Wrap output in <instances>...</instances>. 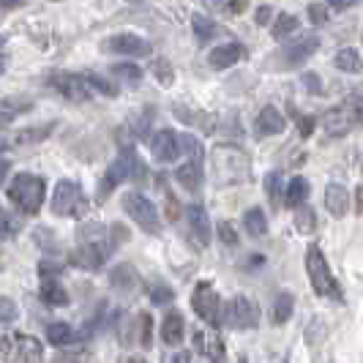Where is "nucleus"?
<instances>
[{"label":"nucleus","instance_id":"obj_1","mask_svg":"<svg viewBox=\"0 0 363 363\" xmlns=\"http://www.w3.org/2000/svg\"><path fill=\"white\" fill-rule=\"evenodd\" d=\"M79 238V249H77V262L96 270L102 268L107 259L115 254V246L121 240V230L118 224L112 227H104V224H85L77 233Z\"/></svg>","mask_w":363,"mask_h":363},{"label":"nucleus","instance_id":"obj_2","mask_svg":"<svg viewBox=\"0 0 363 363\" xmlns=\"http://www.w3.org/2000/svg\"><path fill=\"white\" fill-rule=\"evenodd\" d=\"M210 175L216 186H238L246 183L252 175L249 156L235 145H216L210 151Z\"/></svg>","mask_w":363,"mask_h":363},{"label":"nucleus","instance_id":"obj_3","mask_svg":"<svg viewBox=\"0 0 363 363\" xmlns=\"http://www.w3.org/2000/svg\"><path fill=\"white\" fill-rule=\"evenodd\" d=\"M47 197V183L44 178L33 175V172H20L14 181L8 183V200L20 207L25 216L39 213Z\"/></svg>","mask_w":363,"mask_h":363},{"label":"nucleus","instance_id":"obj_4","mask_svg":"<svg viewBox=\"0 0 363 363\" xmlns=\"http://www.w3.org/2000/svg\"><path fill=\"white\" fill-rule=\"evenodd\" d=\"M142 181L145 178V167H142V161H139V156L134 153L131 148H123L121 156L109 164V170L104 172L102 183H99V197H107V194H112L118 186L123 181Z\"/></svg>","mask_w":363,"mask_h":363},{"label":"nucleus","instance_id":"obj_5","mask_svg":"<svg viewBox=\"0 0 363 363\" xmlns=\"http://www.w3.org/2000/svg\"><path fill=\"white\" fill-rule=\"evenodd\" d=\"M0 361L6 363H44V347L27 334H0Z\"/></svg>","mask_w":363,"mask_h":363},{"label":"nucleus","instance_id":"obj_6","mask_svg":"<svg viewBox=\"0 0 363 363\" xmlns=\"http://www.w3.org/2000/svg\"><path fill=\"white\" fill-rule=\"evenodd\" d=\"M355 126H363V99L361 96H352L344 104H338L334 109L325 112L322 118V129L328 131L331 137H344Z\"/></svg>","mask_w":363,"mask_h":363},{"label":"nucleus","instance_id":"obj_7","mask_svg":"<svg viewBox=\"0 0 363 363\" xmlns=\"http://www.w3.org/2000/svg\"><path fill=\"white\" fill-rule=\"evenodd\" d=\"M306 270H309V282L317 295H322V298H341L336 279L331 273V265H328L325 254L320 252V246H309V252H306Z\"/></svg>","mask_w":363,"mask_h":363},{"label":"nucleus","instance_id":"obj_8","mask_svg":"<svg viewBox=\"0 0 363 363\" xmlns=\"http://www.w3.org/2000/svg\"><path fill=\"white\" fill-rule=\"evenodd\" d=\"M123 210L129 213L131 221H134L137 227H142L145 233H151V235L161 233V216H158L156 205L145 197V194L129 191V194L123 197Z\"/></svg>","mask_w":363,"mask_h":363},{"label":"nucleus","instance_id":"obj_9","mask_svg":"<svg viewBox=\"0 0 363 363\" xmlns=\"http://www.w3.org/2000/svg\"><path fill=\"white\" fill-rule=\"evenodd\" d=\"M191 309H194V314H197L205 325H210V328H219V325L224 322V306H221V298H219V292L207 285V282H200V285L194 287Z\"/></svg>","mask_w":363,"mask_h":363},{"label":"nucleus","instance_id":"obj_10","mask_svg":"<svg viewBox=\"0 0 363 363\" xmlns=\"http://www.w3.org/2000/svg\"><path fill=\"white\" fill-rule=\"evenodd\" d=\"M85 194L77 181H60L52 191V213L55 216H69L77 219L85 213Z\"/></svg>","mask_w":363,"mask_h":363},{"label":"nucleus","instance_id":"obj_11","mask_svg":"<svg viewBox=\"0 0 363 363\" xmlns=\"http://www.w3.org/2000/svg\"><path fill=\"white\" fill-rule=\"evenodd\" d=\"M224 322L235 331H252L259 322V309L246 295H235L224 306Z\"/></svg>","mask_w":363,"mask_h":363},{"label":"nucleus","instance_id":"obj_12","mask_svg":"<svg viewBox=\"0 0 363 363\" xmlns=\"http://www.w3.org/2000/svg\"><path fill=\"white\" fill-rule=\"evenodd\" d=\"M50 88L55 93L66 96L69 102H88L93 96V90L85 82V77L82 74H71V71H55V74H50Z\"/></svg>","mask_w":363,"mask_h":363},{"label":"nucleus","instance_id":"obj_13","mask_svg":"<svg viewBox=\"0 0 363 363\" xmlns=\"http://www.w3.org/2000/svg\"><path fill=\"white\" fill-rule=\"evenodd\" d=\"M148 148L153 153L156 161L161 164H170V161H178V156L183 153L181 145V134H175L172 129H161L148 137Z\"/></svg>","mask_w":363,"mask_h":363},{"label":"nucleus","instance_id":"obj_14","mask_svg":"<svg viewBox=\"0 0 363 363\" xmlns=\"http://www.w3.org/2000/svg\"><path fill=\"white\" fill-rule=\"evenodd\" d=\"M104 50L115 52V55L142 57V55H151V44H148V39H142L137 33H118V36H109L104 41Z\"/></svg>","mask_w":363,"mask_h":363},{"label":"nucleus","instance_id":"obj_15","mask_svg":"<svg viewBox=\"0 0 363 363\" xmlns=\"http://www.w3.org/2000/svg\"><path fill=\"white\" fill-rule=\"evenodd\" d=\"M320 47V36H301V39H292V41H287L285 47H282V60L287 63V69H292V66H301V63H306L311 55L317 52Z\"/></svg>","mask_w":363,"mask_h":363},{"label":"nucleus","instance_id":"obj_16","mask_svg":"<svg viewBox=\"0 0 363 363\" xmlns=\"http://www.w3.org/2000/svg\"><path fill=\"white\" fill-rule=\"evenodd\" d=\"M186 219H189L191 240H194L200 249H207V243H210V238H213V227H210V219H207L205 207L200 205V203L186 205Z\"/></svg>","mask_w":363,"mask_h":363},{"label":"nucleus","instance_id":"obj_17","mask_svg":"<svg viewBox=\"0 0 363 363\" xmlns=\"http://www.w3.org/2000/svg\"><path fill=\"white\" fill-rule=\"evenodd\" d=\"M287 126L285 115L276 109V107H262L259 115L254 118V134L257 137H273V134H282Z\"/></svg>","mask_w":363,"mask_h":363},{"label":"nucleus","instance_id":"obj_18","mask_svg":"<svg viewBox=\"0 0 363 363\" xmlns=\"http://www.w3.org/2000/svg\"><path fill=\"white\" fill-rule=\"evenodd\" d=\"M243 57V47L238 44V41H224V44H216L213 50H210V55H207V63L213 66V69H230V66H235L238 60Z\"/></svg>","mask_w":363,"mask_h":363},{"label":"nucleus","instance_id":"obj_19","mask_svg":"<svg viewBox=\"0 0 363 363\" xmlns=\"http://www.w3.org/2000/svg\"><path fill=\"white\" fill-rule=\"evenodd\" d=\"M183 334H186L183 314L178 309L167 311V317H164V322H161V338H164V344L178 347V344L183 341Z\"/></svg>","mask_w":363,"mask_h":363},{"label":"nucleus","instance_id":"obj_20","mask_svg":"<svg viewBox=\"0 0 363 363\" xmlns=\"http://www.w3.org/2000/svg\"><path fill=\"white\" fill-rule=\"evenodd\" d=\"M109 285L123 295H131L139 289V273L131 265H118L115 270H109Z\"/></svg>","mask_w":363,"mask_h":363},{"label":"nucleus","instance_id":"obj_21","mask_svg":"<svg viewBox=\"0 0 363 363\" xmlns=\"http://www.w3.org/2000/svg\"><path fill=\"white\" fill-rule=\"evenodd\" d=\"M175 181L181 183L183 189H189V191H200V186H203V161L189 158L186 164H181L175 170Z\"/></svg>","mask_w":363,"mask_h":363},{"label":"nucleus","instance_id":"obj_22","mask_svg":"<svg viewBox=\"0 0 363 363\" xmlns=\"http://www.w3.org/2000/svg\"><path fill=\"white\" fill-rule=\"evenodd\" d=\"M325 207H328V213L336 216V219H341V216L347 213V207H350V194H347V189H344L341 183H331V186L325 189Z\"/></svg>","mask_w":363,"mask_h":363},{"label":"nucleus","instance_id":"obj_23","mask_svg":"<svg viewBox=\"0 0 363 363\" xmlns=\"http://www.w3.org/2000/svg\"><path fill=\"white\" fill-rule=\"evenodd\" d=\"M33 107L30 99H20V96H8V99H0V126L3 123H11L14 118H20L22 112H27Z\"/></svg>","mask_w":363,"mask_h":363},{"label":"nucleus","instance_id":"obj_24","mask_svg":"<svg viewBox=\"0 0 363 363\" xmlns=\"http://www.w3.org/2000/svg\"><path fill=\"white\" fill-rule=\"evenodd\" d=\"M309 191L311 189H309V181H306V178H292L285 189V205L287 207L303 205V203L309 200Z\"/></svg>","mask_w":363,"mask_h":363},{"label":"nucleus","instance_id":"obj_25","mask_svg":"<svg viewBox=\"0 0 363 363\" xmlns=\"http://www.w3.org/2000/svg\"><path fill=\"white\" fill-rule=\"evenodd\" d=\"M191 30H194V36H197V41L200 44H207V41H213L216 36H221L224 30L216 25L213 20H207V17H203V14H194L191 17Z\"/></svg>","mask_w":363,"mask_h":363},{"label":"nucleus","instance_id":"obj_26","mask_svg":"<svg viewBox=\"0 0 363 363\" xmlns=\"http://www.w3.org/2000/svg\"><path fill=\"white\" fill-rule=\"evenodd\" d=\"M79 338V334L69 325V322H52L47 328V341L55 344V347H69Z\"/></svg>","mask_w":363,"mask_h":363},{"label":"nucleus","instance_id":"obj_27","mask_svg":"<svg viewBox=\"0 0 363 363\" xmlns=\"http://www.w3.org/2000/svg\"><path fill=\"white\" fill-rule=\"evenodd\" d=\"M112 77L118 79L121 85H126V88H137L139 82H142V69L137 66V63H115L112 66Z\"/></svg>","mask_w":363,"mask_h":363},{"label":"nucleus","instance_id":"obj_28","mask_svg":"<svg viewBox=\"0 0 363 363\" xmlns=\"http://www.w3.org/2000/svg\"><path fill=\"white\" fill-rule=\"evenodd\" d=\"M39 292H41V301L50 303V306H66V303H69L66 289H63L60 282H55V279H44Z\"/></svg>","mask_w":363,"mask_h":363},{"label":"nucleus","instance_id":"obj_29","mask_svg":"<svg viewBox=\"0 0 363 363\" xmlns=\"http://www.w3.org/2000/svg\"><path fill=\"white\" fill-rule=\"evenodd\" d=\"M243 227H246V233L252 235V238H262V235H268V216H265V210H259V207L246 210V216H243Z\"/></svg>","mask_w":363,"mask_h":363},{"label":"nucleus","instance_id":"obj_30","mask_svg":"<svg viewBox=\"0 0 363 363\" xmlns=\"http://www.w3.org/2000/svg\"><path fill=\"white\" fill-rule=\"evenodd\" d=\"M336 66L341 71H347V74H358L363 69V60L352 47H344V50L336 52Z\"/></svg>","mask_w":363,"mask_h":363},{"label":"nucleus","instance_id":"obj_31","mask_svg":"<svg viewBox=\"0 0 363 363\" xmlns=\"http://www.w3.org/2000/svg\"><path fill=\"white\" fill-rule=\"evenodd\" d=\"M82 77H85V82L90 85V90H93V93H102V96H109V99H115V96H118V88H115L107 77H102V74H96V71H85Z\"/></svg>","mask_w":363,"mask_h":363},{"label":"nucleus","instance_id":"obj_32","mask_svg":"<svg viewBox=\"0 0 363 363\" xmlns=\"http://www.w3.org/2000/svg\"><path fill=\"white\" fill-rule=\"evenodd\" d=\"M55 129V123H47V126H33V129H22L17 137H14V142L17 145H27V142H41V139H47L50 137V131Z\"/></svg>","mask_w":363,"mask_h":363},{"label":"nucleus","instance_id":"obj_33","mask_svg":"<svg viewBox=\"0 0 363 363\" xmlns=\"http://www.w3.org/2000/svg\"><path fill=\"white\" fill-rule=\"evenodd\" d=\"M273 322L276 325H282V322H287L289 320V314H292V295L289 292H282L276 301H273Z\"/></svg>","mask_w":363,"mask_h":363},{"label":"nucleus","instance_id":"obj_34","mask_svg":"<svg viewBox=\"0 0 363 363\" xmlns=\"http://www.w3.org/2000/svg\"><path fill=\"white\" fill-rule=\"evenodd\" d=\"M295 27H298V17H292V14H279L273 27H270V33H273V39H287Z\"/></svg>","mask_w":363,"mask_h":363},{"label":"nucleus","instance_id":"obj_35","mask_svg":"<svg viewBox=\"0 0 363 363\" xmlns=\"http://www.w3.org/2000/svg\"><path fill=\"white\" fill-rule=\"evenodd\" d=\"M205 355L210 363H227V350H224V341L221 336H207V347H205Z\"/></svg>","mask_w":363,"mask_h":363},{"label":"nucleus","instance_id":"obj_36","mask_svg":"<svg viewBox=\"0 0 363 363\" xmlns=\"http://www.w3.org/2000/svg\"><path fill=\"white\" fill-rule=\"evenodd\" d=\"M295 227H298V233L303 235H309L314 230V210L306 203L295 207Z\"/></svg>","mask_w":363,"mask_h":363},{"label":"nucleus","instance_id":"obj_37","mask_svg":"<svg viewBox=\"0 0 363 363\" xmlns=\"http://www.w3.org/2000/svg\"><path fill=\"white\" fill-rule=\"evenodd\" d=\"M265 191H268V200H270L273 205L282 203V172H268V178H265Z\"/></svg>","mask_w":363,"mask_h":363},{"label":"nucleus","instance_id":"obj_38","mask_svg":"<svg viewBox=\"0 0 363 363\" xmlns=\"http://www.w3.org/2000/svg\"><path fill=\"white\" fill-rule=\"evenodd\" d=\"M137 325H139V331H137L139 344H142V347H151V336H153V317L142 311V314L137 317Z\"/></svg>","mask_w":363,"mask_h":363},{"label":"nucleus","instance_id":"obj_39","mask_svg":"<svg viewBox=\"0 0 363 363\" xmlns=\"http://www.w3.org/2000/svg\"><path fill=\"white\" fill-rule=\"evenodd\" d=\"M17 233H20V224H17V219L0 207V240H11V238H14Z\"/></svg>","mask_w":363,"mask_h":363},{"label":"nucleus","instance_id":"obj_40","mask_svg":"<svg viewBox=\"0 0 363 363\" xmlns=\"http://www.w3.org/2000/svg\"><path fill=\"white\" fill-rule=\"evenodd\" d=\"M181 145H183V153L189 156V158H194V161H203V142H200L197 137H191V134H183Z\"/></svg>","mask_w":363,"mask_h":363},{"label":"nucleus","instance_id":"obj_41","mask_svg":"<svg viewBox=\"0 0 363 363\" xmlns=\"http://www.w3.org/2000/svg\"><path fill=\"white\" fill-rule=\"evenodd\" d=\"M153 74H156V79H158L161 85H172V79H175L172 66H170L164 57H156V60H153Z\"/></svg>","mask_w":363,"mask_h":363},{"label":"nucleus","instance_id":"obj_42","mask_svg":"<svg viewBox=\"0 0 363 363\" xmlns=\"http://www.w3.org/2000/svg\"><path fill=\"white\" fill-rule=\"evenodd\" d=\"M148 295H151V303H156V306H164V303H170L175 298V292L164 285H153L148 289Z\"/></svg>","mask_w":363,"mask_h":363},{"label":"nucleus","instance_id":"obj_43","mask_svg":"<svg viewBox=\"0 0 363 363\" xmlns=\"http://www.w3.org/2000/svg\"><path fill=\"white\" fill-rule=\"evenodd\" d=\"M216 235H219L227 246H235V243H238V230H235L233 221H219V224H216Z\"/></svg>","mask_w":363,"mask_h":363},{"label":"nucleus","instance_id":"obj_44","mask_svg":"<svg viewBox=\"0 0 363 363\" xmlns=\"http://www.w3.org/2000/svg\"><path fill=\"white\" fill-rule=\"evenodd\" d=\"M309 20L314 25H325V22H328V6H325V3H311Z\"/></svg>","mask_w":363,"mask_h":363},{"label":"nucleus","instance_id":"obj_45","mask_svg":"<svg viewBox=\"0 0 363 363\" xmlns=\"http://www.w3.org/2000/svg\"><path fill=\"white\" fill-rule=\"evenodd\" d=\"M17 317V303L11 298H0V325L3 322H11Z\"/></svg>","mask_w":363,"mask_h":363},{"label":"nucleus","instance_id":"obj_46","mask_svg":"<svg viewBox=\"0 0 363 363\" xmlns=\"http://www.w3.org/2000/svg\"><path fill=\"white\" fill-rule=\"evenodd\" d=\"M205 347H207L205 331H194V350H197L200 355H205Z\"/></svg>","mask_w":363,"mask_h":363},{"label":"nucleus","instance_id":"obj_47","mask_svg":"<svg viewBox=\"0 0 363 363\" xmlns=\"http://www.w3.org/2000/svg\"><path fill=\"white\" fill-rule=\"evenodd\" d=\"M246 6H249L246 0H227V11H230V14H243Z\"/></svg>","mask_w":363,"mask_h":363},{"label":"nucleus","instance_id":"obj_48","mask_svg":"<svg viewBox=\"0 0 363 363\" xmlns=\"http://www.w3.org/2000/svg\"><path fill=\"white\" fill-rule=\"evenodd\" d=\"M298 129H301L303 137H309L311 129H314V118H301V121H298Z\"/></svg>","mask_w":363,"mask_h":363},{"label":"nucleus","instance_id":"obj_49","mask_svg":"<svg viewBox=\"0 0 363 363\" xmlns=\"http://www.w3.org/2000/svg\"><path fill=\"white\" fill-rule=\"evenodd\" d=\"M303 85H309L311 93H320V79L314 77V74H303Z\"/></svg>","mask_w":363,"mask_h":363},{"label":"nucleus","instance_id":"obj_50","mask_svg":"<svg viewBox=\"0 0 363 363\" xmlns=\"http://www.w3.org/2000/svg\"><path fill=\"white\" fill-rule=\"evenodd\" d=\"M8 172H11V161H6V158H0V186L6 183V178H8Z\"/></svg>","mask_w":363,"mask_h":363},{"label":"nucleus","instance_id":"obj_51","mask_svg":"<svg viewBox=\"0 0 363 363\" xmlns=\"http://www.w3.org/2000/svg\"><path fill=\"white\" fill-rule=\"evenodd\" d=\"M167 363H191V355L189 352H175V355H170Z\"/></svg>","mask_w":363,"mask_h":363},{"label":"nucleus","instance_id":"obj_52","mask_svg":"<svg viewBox=\"0 0 363 363\" xmlns=\"http://www.w3.org/2000/svg\"><path fill=\"white\" fill-rule=\"evenodd\" d=\"M268 20H270V8H268V6H262V8L257 11V22L259 25H268Z\"/></svg>","mask_w":363,"mask_h":363},{"label":"nucleus","instance_id":"obj_53","mask_svg":"<svg viewBox=\"0 0 363 363\" xmlns=\"http://www.w3.org/2000/svg\"><path fill=\"white\" fill-rule=\"evenodd\" d=\"M210 11H219V8H227V0H203Z\"/></svg>","mask_w":363,"mask_h":363},{"label":"nucleus","instance_id":"obj_54","mask_svg":"<svg viewBox=\"0 0 363 363\" xmlns=\"http://www.w3.org/2000/svg\"><path fill=\"white\" fill-rule=\"evenodd\" d=\"M358 0H328V6H334V8H350V6H355Z\"/></svg>","mask_w":363,"mask_h":363},{"label":"nucleus","instance_id":"obj_55","mask_svg":"<svg viewBox=\"0 0 363 363\" xmlns=\"http://www.w3.org/2000/svg\"><path fill=\"white\" fill-rule=\"evenodd\" d=\"M11 145H14V142H11V139H8V137H6L3 131H0V153H6V151H8Z\"/></svg>","mask_w":363,"mask_h":363},{"label":"nucleus","instance_id":"obj_56","mask_svg":"<svg viewBox=\"0 0 363 363\" xmlns=\"http://www.w3.org/2000/svg\"><path fill=\"white\" fill-rule=\"evenodd\" d=\"M6 69H8V55H6V52H0V77L6 74Z\"/></svg>","mask_w":363,"mask_h":363},{"label":"nucleus","instance_id":"obj_57","mask_svg":"<svg viewBox=\"0 0 363 363\" xmlns=\"http://www.w3.org/2000/svg\"><path fill=\"white\" fill-rule=\"evenodd\" d=\"M121 363H148L142 355H126V358H121Z\"/></svg>","mask_w":363,"mask_h":363},{"label":"nucleus","instance_id":"obj_58","mask_svg":"<svg viewBox=\"0 0 363 363\" xmlns=\"http://www.w3.org/2000/svg\"><path fill=\"white\" fill-rule=\"evenodd\" d=\"M358 210L363 213V186L358 189Z\"/></svg>","mask_w":363,"mask_h":363},{"label":"nucleus","instance_id":"obj_59","mask_svg":"<svg viewBox=\"0 0 363 363\" xmlns=\"http://www.w3.org/2000/svg\"><path fill=\"white\" fill-rule=\"evenodd\" d=\"M3 3H14V0H3Z\"/></svg>","mask_w":363,"mask_h":363}]
</instances>
